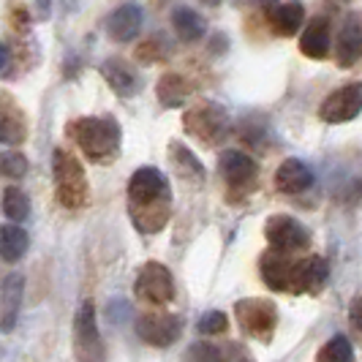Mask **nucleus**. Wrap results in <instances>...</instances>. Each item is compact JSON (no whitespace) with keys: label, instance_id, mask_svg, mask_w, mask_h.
<instances>
[{"label":"nucleus","instance_id":"obj_1","mask_svg":"<svg viewBox=\"0 0 362 362\" xmlns=\"http://www.w3.org/2000/svg\"><path fill=\"white\" fill-rule=\"evenodd\" d=\"M128 218L139 235H161L172 221V185L161 169L139 166L126 188Z\"/></svg>","mask_w":362,"mask_h":362},{"label":"nucleus","instance_id":"obj_2","mask_svg":"<svg viewBox=\"0 0 362 362\" xmlns=\"http://www.w3.org/2000/svg\"><path fill=\"white\" fill-rule=\"evenodd\" d=\"M69 136L90 163H115L123 145V128L112 115H88L69 123Z\"/></svg>","mask_w":362,"mask_h":362},{"label":"nucleus","instance_id":"obj_3","mask_svg":"<svg viewBox=\"0 0 362 362\" xmlns=\"http://www.w3.org/2000/svg\"><path fill=\"white\" fill-rule=\"evenodd\" d=\"M52 177L57 204L66 210H82L90 202V185L82 163L69 150H54L52 156Z\"/></svg>","mask_w":362,"mask_h":362},{"label":"nucleus","instance_id":"obj_4","mask_svg":"<svg viewBox=\"0 0 362 362\" xmlns=\"http://www.w3.org/2000/svg\"><path fill=\"white\" fill-rule=\"evenodd\" d=\"M235 322L245 338L272 344V335L278 329V305L270 297H243L235 303Z\"/></svg>","mask_w":362,"mask_h":362},{"label":"nucleus","instance_id":"obj_5","mask_svg":"<svg viewBox=\"0 0 362 362\" xmlns=\"http://www.w3.org/2000/svg\"><path fill=\"white\" fill-rule=\"evenodd\" d=\"M74 357L76 362H107V344L98 329L93 300H82L74 313Z\"/></svg>","mask_w":362,"mask_h":362},{"label":"nucleus","instance_id":"obj_6","mask_svg":"<svg viewBox=\"0 0 362 362\" xmlns=\"http://www.w3.org/2000/svg\"><path fill=\"white\" fill-rule=\"evenodd\" d=\"M182 126L191 136H197L204 145H221L229 131H232V120L229 112L216 104V101H199L197 107H191L182 115Z\"/></svg>","mask_w":362,"mask_h":362},{"label":"nucleus","instance_id":"obj_7","mask_svg":"<svg viewBox=\"0 0 362 362\" xmlns=\"http://www.w3.org/2000/svg\"><path fill=\"white\" fill-rule=\"evenodd\" d=\"M134 294L153 305V308H163L169 303H175V278L172 270L163 264V262H145L139 272H136V281H134Z\"/></svg>","mask_w":362,"mask_h":362},{"label":"nucleus","instance_id":"obj_8","mask_svg":"<svg viewBox=\"0 0 362 362\" xmlns=\"http://www.w3.org/2000/svg\"><path fill=\"white\" fill-rule=\"evenodd\" d=\"M136 335L139 341L153 349H169L180 341L182 335V319L177 313L169 310H145L136 316Z\"/></svg>","mask_w":362,"mask_h":362},{"label":"nucleus","instance_id":"obj_9","mask_svg":"<svg viewBox=\"0 0 362 362\" xmlns=\"http://www.w3.org/2000/svg\"><path fill=\"white\" fill-rule=\"evenodd\" d=\"M264 240L270 248L286 251V254L310 248V232L303 226V221H297L289 213H275L264 221Z\"/></svg>","mask_w":362,"mask_h":362},{"label":"nucleus","instance_id":"obj_10","mask_svg":"<svg viewBox=\"0 0 362 362\" xmlns=\"http://www.w3.org/2000/svg\"><path fill=\"white\" fill-rule=\"evenodd\" d=\"M360 112L362 82H349V85H341L338 90H332L319 104V120L329 126H341V123H351L354 117H360Z\"/></svg>","mask_w":362,"mask_h":362},{"label":"nucleus","instance_id":"obj_11","mask_svg":"<svg viewBox=\"0 0 362 362\" xmlns=\"http://www.w3.org/2000/svg\"><path fill=\"white\" fill-rule=\"evenodd\" d=\"M329 281V264L325 256L308 254L303 259H291L289 270V294H322Z\"/></svg>","mask_w":362,"mask_h":362},{"label":"nucleus","instance_id":"obj_12","mask_svg":"<svg viewBox=\"0 0 362 362\" xmlns=\"http://www.w3.org/2000/svg\"><path fill=\"white\" fill-rule=\"evenodd\" d=\"M218 175L229 185V191H251L259 177V163L243 150H221L218 153Z\"/></svg>","mask_w":362,"mask_h":362},{"label":"nucleus","instance_id":"obj_13","mask_svg":"<svg viewBox=\"0 0 362 362\" xmlns=\"http://www.w3.org/2000/svg\"><path fill=\"white\" fill-rule=\"evenodd\" d=\"M182 357L185 362H256L251 349L240 341H194Z\"/></svg>","mask_w":362,"mask_h":362},{"label":"nucleus","instance_id":"obj_14","mask_svg":"<svg viewBox=\"0 0 362 362\" xmlns=\"http://www.w3.org/2000/svg\"><path fill=\"white\" fill-rule=\"evenodd\" d=\"M22 300H25V278L22 272H8L0 284V332L3 335L14 332L22 313Z\"/></svg>","mask_w":362,"mask_h":362},{"label":"nucleus","instance_id":"obj_15","mask_svg":"<svg viewBox=\"0 0 362 362\" xmlns=\"http://www.w3.org/2000/svg\"><path fill=\"white\" fill-rule=\"evenodd\" d=\"M313 169L300 158H284L278 163L272 182H275V191L278 194H286V197H297V194H305L310 185H313Z\"/></svg>","mask_w":362,"mask_h":362},{"label":"nucleus","instance_id":"obj_16","mask_svg":"<svg viewBox=\"0 0 362 362\" xmlns=\"http://www.w3.org/2000/svg\"><path fill=\"white\" fill-rule=\"evenodd\" d=\"M101 76L107 79V85L120 98H131V95H136L139 88H142L139 71L131 63H126L123 57H109V60H104L101 63Z\"/></svg>","mask_w":362,"mask_h":362},{"label":"nucleus","instance_id":"obj_17","mask_svg":"<svg viewBox=\"0 0 362 362\" xmlns=\"http://www.w3.org/2000/svg\"><path fill=\"white\" fill-rule=\"evenodd\" d=\"M142 8L136 6V3H126V6H120V8H115L107 19V33L112 41H117V44H128V41H134V38L142 33Z\"/></svg>","mask_w":362,"mask_h":362},{"label":"nucleus","instance_id":"obj_18","mask_svg":"<svg viewBox=\"0 0 362 362\" xmlns=\"http://www.w3.org/2000/svg\"><path fill=\"white\" fill-rule=\"evenodd\" d=\"M28 139V120L25 112L14 104V98L8 93H3L0 101V142L3 145H22Z\"/></svg>","mask_w":362,"mask_h":362},{"label":"nucleus","instance_id":"obj_19","mask_svg":"<svg viewBox=\"0 0 362 362\" xmlns=\"http://www.w3.org/2000/svg\"><path fill=\"white\" fill-rule=\"evenodd\" d=\"M362 57V25L357 17L346 19L335 38V60L341 69H351Z\"/></svg>","mask_w":362,"mask_h":362},{"label":"nucleus","instance_id":"obj_20","mask_svg":"<svg viewBox=\"0 0 362 362\" xmlns=\"http://www.w3.org/2000/svg\"><path fill=\"white\" fill-rule=\"evenodd\" d=\"M267 22L275 30V36H294L305 22V6L300 0H281L270 6Z\"/></svg>","mask_w":362,"mask_h":362},{"label":"nucleus","instance_id":"obj_21","mask_svg":"<svg viewBox=\"0 0 362 362\" xmlns=\"http://www.w3.org/2000/svg\"><path fill=\"white\" fill-rule=\"evenodd\" d=\"M332 49V41H329V22L325 17L310 19L300 36V52L310 57V60H325Z\"/></svg>","mask_w":362,"mask_h":362},{"label":"nucleus","instance_id":"obj_22","mask_svg":"<svg viewBox=\"0 0 362 362\" xmlns=\"http://www.w3.org/2000/svg\"><path fill=\"white\" fill-rule=\"evenodd\" d=\"M169 158H172L175 175H177L180 180L191 182V185H202V182L207 180L204 163H202L188 147L182 145V142H172V145H169Z\"/></svg>","mask_w":362,"mask_h":362},{"label":"nucleus","instance_id":"obj_23","mask_svg":"<svg viewBox=\"0 0 362 362\" xmlns=\"http://www.w3.org/2000/svg\"><path fill=\"white\" fill-rule=\"evenodd\" d=\"M28 248H30V235L22 226H17L14 221L3 223V229H0V256H3V262L17 264L19 259L28 254Z\"/></svg>","mask_w":362,"mask_h":362},{"label":"nucleus","instance_id":"obj_24","mask_svg":"<svg viewBox=\"0 0 362 362\" xmlns=\"http://www.w3.org/2000/svg\"><path fill=\"white\" fill-rule=\"evenodd\" d=\"M156 95H158V101H161V107L166 109H177L185 104V98L191 95V85L185 82V76L175 71H166L158 79V85H156Z\"/></svg>","mask_w":362,"mask_h":362},{"label":"nucleus","instance_id":"obj_25","mask_svg":"<svg viewBox=\"0 0 362 362\" xmlns=\"http://www.w3.org/2000/svg\"><path fill=\"white\" fill-rule=\"evenodd\" d=\"M172 28H175L177 38L185 41V44H194V41H199V38L207 33L204 17L197 14L194 8H188V6H180V8L172 11Z\"/></svg>","mask_w":362,"mask_h":362},{"label":"nucleus","instance_id":"obj_26","mask_svg":"<svg viewBox=\"0 0 362 362\" xmlns=\"http://www.w3.org/2000/svg\"><path fill=\"white\" fill-rule=\"evenodd\" d=\"M33 213V204H30V197L17 188V185H6L3 188V216L14 223H25Z\"/></svg>","mask_w":362,"mask_h":362},{"label":"nucleus","instance_id":"obj_27","mask_svg":"<svg viewBox=\"0 0 362 362\" xmlns=\"http://www.w3.org/2000/svg\"><path fill=\"white\" fill-rule=\"evenodd\" d=\"M316 362H357L354 360V346L346 335H332L316 351Z\"/></svg>","mask_w":362,"mask_h":362},{"label":"nucleus","instance_id":"obj_28","mask_svg":"<svg viewBox=\"0 0 362 362\" xmlns=\"http://www.w3.org/2000/svg\"><path fill=\"white\" fill-rule=\"evenodd\" d=\"M28 169H30V163L25 158V153H19V150H6L0 156V172L8 180H22L28 175Z\"/></svg>","mask_w":362,"mask_h":362},{"label":"nucleus","instance_id":"obj_29","mask_svg":"<svg viewBox=\"0 0 362 362\" xmlns=\"http://www.w3.org/2000/svg\"><path fill=\"white\" fill-rule=\"evenodd\" d=\"M199 335H207V338H213V335H226V329H229V316L223 313V310H204L199 319Z\"/></svg>","mask_w":362,"mask_h":362},{"label":"nucleus","instance_id":"obj_30","mask_svg":"<svg viewBox=\"0 0 362 362\" xmlns=\"http://www.w3.org/2000/svg\"><path fill=\"white\" fill-rule=\"evenodd\" d=\"M349 322L357 332H362V294H357L351 300V305H349Z\"/></svg>","mask_w":362,"mask_h":362},{"label":"nucleus","instance_id":"obj_31","mask_svg":"<svg viewBox=\"0 0 362 362\" xmlns=\"http://www.w3.org/2000/svg\"><path fill=\"white\" fill-rule=\"evenodd\" d=\"M36 14L38 19H49V14H52V0H36Z\"/></svg>","mask_w":362,"mask_h":362},{"label":"nucleus","instance_id":"obj_32","mask_svg":"<svg viewBox=\"0 0 362 362\" xmlns=\"http://www.w3.org/2000/svg\"><path fill=\"white\" fill-rule=\"evenodd\" d=\"M202 3H207V6H218L221 0H202Z\"/></svg>","mask_w":362,"mask_h":362}]
</instances>
